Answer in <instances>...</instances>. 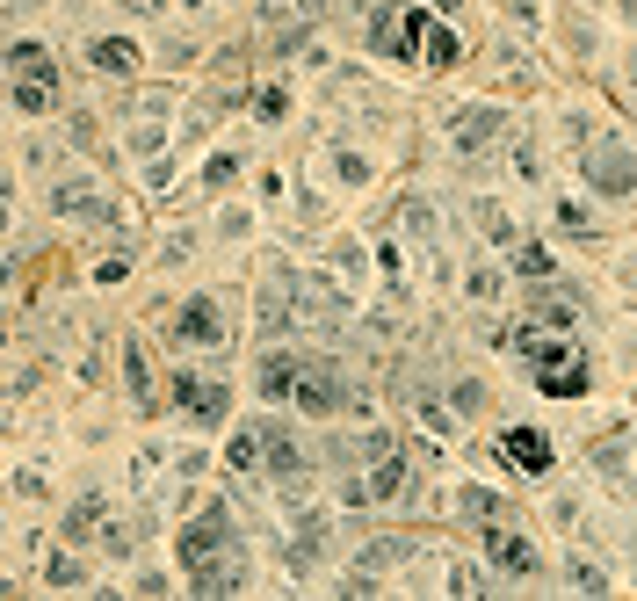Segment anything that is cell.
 <instances>
[{
    "mask_svg": "<svg viewBox=\"0 0 637 601\" xmlns=\"http://www.w3.org/2000/svg\"><path fill=\"white\" fill-rule=\"evenodd\" d=\"M587 174H594V189L630 196V160H623V145H594V153H587Z\"/></svg>",
    "mask_w": 637,
    "mask_h": 601,
    "instance_id": "277c9868",
    "label": "cell"
},
{
    "mask_svg": "<svg viewBox=\"0 0 637 601\" xmlns=\"http://www.w3.org/2000/svg\"><path fill=\"white\" fill-rule=\"evenodd\" d=\"M290 377H297L290 355H268V363H261V399H283V392H290Z\"/></svg>",
    "mask_w": 637,
    "mask_h": 601,
    "instance_id": "30bf717a",
    "label": "cell"
},
{
    "mask_svg": "<svg viewBox=\"0 0 637 601\" xmlns=\"http://www.w3.org/2000/svg\"><path fill=\"white\" fill-rule=\"evenodd\" d=\"M181 406L203 413V420H218V413H225V392H218L210 377H181Z\"/></svg>",
    "mask_w": 637,
    "mask_h": 601,
    "instance_id": "ba28073f",
    "label": "cell"
},
{
    "mask_svg": "<svg viewBox=\"0 0 637 601\" xmlns=\"http://www.w3.org/2000/svg\"><path fill=\"white\" fill-rule=\"evenodd\" d=\"M15 102H22V109H51V66H44L37 44L15 51Z\"/></svg>",
    "mask_w": 637,
    "mask_h": 601,
    "instance_id": "7a4b0ae2",
    "label": "cell"
},
{
    "mask_svg": "<svg viewBox=\"0 0 637 601\" xmlns=\"http://www.w3.org/2000/svg\"><path fill=\"white\" fill-rule=\"evenodd\" d=\"M181 341H218L225 326H218V305H210V297H196V305H181V326H174Z\"/></svg>",
    "mask_w": 637,
    "mask_h": 601,
    "instance_id": "5b68a950",
    "label": "cell"
},
{
    "mask_svg": "<svg viewBox=\"0 0 637 601\" xmlns=\"http://www.w3.org/2000/svg\"><path fill=\"white\" fill-rule=\"evenodd\" d=\"M87 58H95L102 73H131V66H138V51H131V44H116V37H95V44H87Z\"/></svg>",
    "mask_w": 637,
    "mask_h": 601,
    "instance_id": "9c48e42d",
    "label": "cell"
},
{
    "mask_svg": "<svg viewBox=\"0 0 637 601\" xmlns=\"http://www.w3.org/2000/svg\"><path fill=\"white\" fill-rule=\"evenodd\" d=\"M297 377H305V406H312V413H333V406L348 399V392H341V377H333V370H297Z\"/></svg>",
    "mask_w": 637,
    "mask_h": 601,
    "instance_id": "52a82bcc",
    "label": "cell"
},
{
    "mask_svg": "<svg viewBox=\"0 0 637 601\" xmlns=\"http://www.w3.org/2000/svg\"><path fill=\"white\" fill-rule=\"evenodd\" d=\"M536 377H543V392L580 399L594 370H587V355H580V348H565V341H536Z\"/></svg>",
    "mask_w": 637,
    "mask_h": 601,
    "instance_id": "6da1fadb",
    "label": "cell"
},
{
    "mask_svg": "<svg viewBox=\"0 0 637 601\" xmlns=\"http://www.w3.org/2000/svg\"><path fill=\"white\" fill-rule=\"evenodd\" d=\"M500 449H507V464H514V471H551V442H543L536 428H507Z\"/></svg>",
    "mask_w": 637,
    "mask_h": 601,
    "instance_id": "3957f363",
    "label": "cell"
},
{
    "mask_svg": "<svg viewBox=\"0 0 637 601\" xmlns=\"http://www.w3.org/2000/svg\"><path fill=\"white\" fill-rule=\"evenodd\" d=\"M485 558H493L500 573H514V580H522V573H536V551L522 544V536H493V544H485Z\"/></svg>",
    "mask_w": 637,
    "mask_h": 601,
    "instance_id": "8992f818",
    "label": "cell"
}]
</instances>
